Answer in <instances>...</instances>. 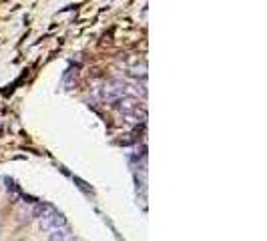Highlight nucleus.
<instances>
[{
    "instance_id": "obj_2",
    "label": "nucleus",
    "mask_w": 267,
    "mask_h": 241,
    "mask_svg": "<svg viewBox=\"0 0 267 241\" xmlns=\"http://www.w3.org/2000/svg\"><path fill=\"white\" fill-rule=\"evenodd\" d=\"M113 103H115V109H119L123 115H131V113H137L139 109H143L137 96H121V99H117Z\"/></svg>"
},
{
    "instance_id": "obj_3",
    "label": "nucleus",
    "mask_w": 267,
    "mask_h": 241,
    "mask_svg": "<svg viewBox=\"0 0 267 241\" xmlns=\"http://www.w3.org/2000/svg\"><path fill=\"white\" fill-rule=\"evenodd\" d=\"M69 239H71V229L67 225L48 231V241H69Z\"/></svg>"
},
{
    "instance_id": "obj_1",
    "label": "nucleus",
    "mask_w": 267,
    "mask_h": 241,
    "mask_svg": "<svg viewBox=\"0 0 267 241\" xmlns=\"http://www.w3.org/2000/svg\"><path fill=\"white\" fill-rule=\"evenodd\" d=\"M63 225H67V221H65V217L55 207H50L42 217H38V227L42 231H52V229L63 227Z\"/></svg>"
},
{
    "instance_id": "obj_4",
    "label": "nucleus",
    "mask_w": 267,
    "mask_h": 241,
    "mask_svg": "<svg viewBox=\"0 0 267 241\" xmlns=\"http://www.w3.org/2000/svg\"><path fill=\"white\" fill-rule=\"evenodd\" d=\"M69 241H73V237H71V239H69Z\"/></svg>"
}]
</instances>
